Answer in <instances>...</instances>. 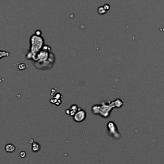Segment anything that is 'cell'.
<instances>
[{
    "mask_svg": "<svg viewBox=\"0 0 164 164\" xmlns=\"http://www.w3.org/2000/svg\"><path fill=\"white\" fill-rule=\"evenodd\" d=\"M85 118V112L83 110H81L80 111H78L76 114L75 115L74 119H75L76 121L80 122L83 121L84 119Z\"/></svg>",
    "mask_w": 164,
    "mask_h": 164,
    "instance_id": "cell-2",
    "label": "cell"
},
{
    "mask_svg": "<svg viewBox=\"0 0 164 164\" xmlns=\"http://www.w3.org/2000/svg\"><path fill=\"white\" fill-rule=\"evenodd\" d=\"M30 42H31V49H30V52L33 53H37L38 51L42 48L43 43H44V40L42 37L40 35L35 34V35H32L30 39Z\"/></svg>",
    "mask_w": 164,
    "mask_h": 164,
    "instance_id": "cell-1",
    "label": "cell"
},
{
    "mask_svg": "<svg viewBox=\"0 0 164 164\" xmlns=\"http://www.w3.org/2000/svg\"><path fill=\"white\" fill-rule=\"evenodd\" d=\"M31 149L33 152H37L40 149V145L38 143L34 142L32 144V147H31Z\"/></svg>",
    "mask_w": 164,
    "mask_h": 164,
    "instance_id": "cell-4",
    "label": "cell"
},
{
    "mask_svg": "<svg viewBox=\"0 0 164 164\" xmlns=\"http://www.w3.org/2000/svg\"><path fill=\"white\" fill-rule=\"evenodd\" d=\"M103 6H104V8H105V10H107V11H108V10L110 9V6H109V5H107V4H105V5Z\"/></svg>",
    "mask_w": 164,
    "mask_h": 164,
    "instance_id": "cell-7",
    "label": "cell"
},
{
    "mask_svg": "<svg viewBox=\"0 0 164 164\" xmlns=\"http://www.w3.org/2000/svg\"><path fill=\"white\" fill-rule=\"evenodd\" d=\"M26 155H27V154H26V153L24 151H22L20 153V156L22 158H24L26 157Z\"/></svg>",
    "mask_w": 164,
    "mask_h": 164,
    "instance_id": "cell-6",
    "label": "cell"
},
{
    "mask_svg": "<svg viewBox=\"0 0 164 164\" xmlns=\"http://www.w3.org/2000/svg\"><path fill=\"white\" fill-rule=\"evenodd\" d=\"M5 149L6 150V151L8 152V153H12V152H14L15 150V147L13 144H8L7 145H6Z\"/></svg>",
    "mask_w": 164,
    "mask_h": 164,
    "instance_id": "cell-3",
    "label": "cell"
},
{
    "mask_svg": "<svg viewBox=\"0 0 164 164\" xmlns=\"http://www.w3.org/2000/svg\"><path fill=\"white\" fill-rule=\"evenodd\" d=\"M98 12L99 14L102 15V14H105L107 12V10H105V8H104V6H100L99 7V8L98 9Z\"/></svg>",
    "mask_w": 164,
    "mask_h": 164,
    "instance_id": "cell-5",
    "label": "cell"
}]
</instances>
